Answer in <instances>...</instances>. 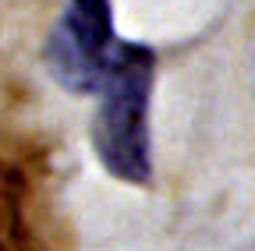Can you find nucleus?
<instances>
[{"label":"nucleus","instance_id":"1","mask_svg":"<svg viewBox=\"0 0 255 251\" xmlns=\"http://www.w3.org/2000/svg\"><path fill=\"white\" fill-rule=\"evenodd\" d=\"M46 64L64 88L100 99L92 117V149L100 163L121 180H149L156 57L149 46L128 43L114 32L110 0H68L46 43Z\"/></svg>","mask_w":255,"mask_h":251}]
</instances>
